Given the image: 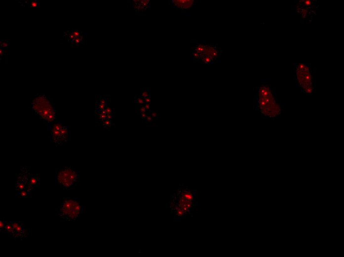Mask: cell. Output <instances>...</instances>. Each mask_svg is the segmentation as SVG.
<instances>
[{
    "label": "cell",
    "instance_id": "obj_9",
    "mask_svg": "<svg viewBox=\"0 0 344 257\" xmlns=\"http://www.w3.org/2000/svg\"><path fill=\"white\" fill-rule=\"evenodd\" d=\"M182 195L183 196L184 199H186L187 201L191 202L194 200L193 195L190 192H183L182 193Z\"/></svg>",
    "mask_w": 344,
    "mask_h": 257
},
{
    "label": "cell",
    "instance_id": "obj_6",
    "mask_svg": "<svg viewBox=\"0 0 344 257\" xmlns=\"http://www.w3.org/2000/svg\"><path fill=\"white\" fill-rule=\"evenodd\" d=\"M297 75L300 86L307 93H311L312 83L309 69L304 64H300L298 67Z\"/></svg>",
    "mask_w": 344,
    "mask_h": 257
},
{
    "label": "cell",
    "instance_id": "obj_8",
    "mask_svg": "<svg viewBox=\"0 0 344 257\" xmlns=\"http://www.w3.org/2000/svg\"><path fill=\"white\" fill-rule=\"evenodd\" d=\"M21 4L22 7H24L33 8H39L40 6V2L37 0H31V1H24V2H19Z\"/></svg>",
    "mask_w": 344,
    "mask_h": 257
},
{
    "label": "cell",
    "instance_id": "obj_1",
    "mask_svg": "<svg viewBox=\"0 0 344 257\" xmlns=\"http://www.w3.org/2000/svg\"><path fill=\"white\" fill-rule=\"evenodd\" d=\"M257 101L258 110L264 116L275 117L280 113L279 107L268 87L264 86L260 88Z\"/></svg>",
    "mask_w": 344,
    "mask_h": 257
},
{
    "label": "cell",
    "instance_id": "obj_7",
    "mask_svg": "<svg viewBox=\"0 0 344 257\" xmlns=\"http://www.w3.org/2000/svg\"><path fill=\"white\" fill-rule=\"evenodd\" d=\"M175 6L181 9H187L191 7L193 1H174Z\"/></svg>",
    "mask_w": 344,
    "mask_h": 257
},
{
    "label": "cell",
    "instance_id": "obj_3",
    "mask_svg": "<svg viewBox=\"0 0 344 257\" xmlns=\"http://www.w3.org/2000/svg\"><path fill=\"white\" fill-rule=\"evenodd\" d=\"M82 210L81 206L73 199L64 200L56 208V213L61 219L66 221H74L78 219Z\"/></svg>",
    "mask_w": 344,
    "mask_h": 257
},
{
    "label": "cell",
    "instance_id": "obj_5",
    "mask_svg": "<svg viewBox=\"0 0 344 257\" xmlns=\"http://www.w3.org/2000/svg\"><path fill=\"white\" fill-rule=\"evenodd\" d=\"M48 130L50 133V141L60 145L66 142L70 134L69 127L63 126L62 121L58 119L54 122L48 124Z\"/></svg>",
    "mask_w": 344,
    "mask_h": 257
},
{
    "label": "cell",
    "instance_id": "obj_4",
    "mask_svg": "<svg viewBox=\"0 0 344 257\" xmlns=\"http://www.w3.org/2000/svg\"><path fill=\"white\" fill-rule=\"evenodd\" d=\"M78 179V173L71 167L61 168L56 172V184L62 189H71L76 184Z\"/></svg>",
    "mask_w": 344,
    "mask_h": 257
},
{
    "label": "cell",
    "instance_id": "obj_10",
    "mask_svg": "<svg viewBox=\"0 0 344 257\" xmlns=\"http://www.w3.org/2000/svg\"><path fill=\"white\" fill-rule=\"evenodd\" d=\"M37 182V181L36 178L35 177H33L31 179L30 184L31 185H33H33H36Z\"/></svg>",
    "mask_w": 344,
    "mask_h": 257
},
{
    "label": "cell",
    "instance_id": "obj_14",
    "mask_svg": "<svg viewBox=\"0 0 344 257\" xmlns=\"http://www.w3.org/2000/svg\"><path fill=\"white\" fill-rule=\"evenodd\" d=\"M146 102H150V99H146Z\"/></svg>",
    "mask_w": 344,
    "mask_h": 257
},
{
    "label": "cell",
    "instance_id": "obj_12",
    "mask_svg": "<svg viewBox=\"0 0 344 257\" xmlns=\"http://www.w3.org/2000/svg\"><path fill=\"white\" fill-rule=\"evenodd\" d=\"M20 194H21V196H22V197H25L27 195L26 192H25V191H21Z\"/></svg>",
    "mask_w": 344,
    "mask_h": 257
},
{
    "label": "cell",
    "instance_id": "obj_15",
    "mask_svg": "<svg viewBox=\"0 0 344 257\" xmlns=\"http://www.w3.org/2000/svg\"><path fill=\"white\" fill-rule=\"evenodd\" d=\"M146 108H149V105H148V104H147V105H146Z\"/></svg>",
    "mask_w": 344,
    "mask_h": 257
},
{
    "label": "cell",
    "instance_id": "obj_2",
    "mask_svg": "<svg viewBox=\"0 0 344 257\" xmlns=\"http://www.w3.org/2000/svg\"><path fill=\"white\" fill-rule=\"evenodd\" d=\"M31 106L32 113L38 118L47 121L48 124L57 120L55 104L50 98L45 95H39L33 99Z\"/></svg>",
    "mask_w": 344,
    "mask_h": 257
},
{
    "label": "cell",
    "instance_id": "obj_11",
    "mask_svg": "<svg viewBox=\"0 0 344 257\" xmlns=\"http://www.w3.org/2000/svg\"><path fill=\"white\" fill-rule=\"evenodd\" d=\"M4 227H5V225H4V222H3L2 221H0V228H1V229L3 228H4Z\"/></svg>",
    "mask_w": 344,
    "mask_h": 257
},
{
    "label": "cell",
    "instance_id": "obj_13",
    "mask_svg": "<svg viewBox=\"0 0 344 257\" xmlns=\"http://www.w3.org/2000/svg\"><path fill=\"white\" fill-rule=\"evenodd\" d=\"M139 103H140V104H142V103H143V101H142V100H141V99H139Z\"/></svg>",
    "mask_w": 344,
    "mask_h": 257
}]
</instances>
